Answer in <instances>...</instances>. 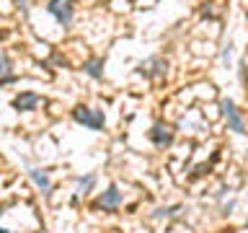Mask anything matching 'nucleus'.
Wrapping results in <instances>:
<instances>
[{"label": "nucleus", "instance_id": "obj_1", "mask_svg": "<svg viewBox=\"0 0 248 233\" xmlns=\"http://www.w3.org/2000/svg\"><path fill=\"white\" fill-rule=\"evenodd\" d=\"M73 119L78 124H83V127L93 130V132H101L104 124H106V116H104L101 109H91V106H83V104L73 109Z\"/></svg>", "mask_w": 248, "mask_h": 233}, {"label": "nucleus", "instance_id": "obj_2", "mask_svg": "<svg viewBox=\"0 0 248 233\" xmlns=\"http://www.w3.org/2000/svg\"><path fill=\"white\" fill-rule=\"evenodd\" d=\"M46 11H49V16L60 23V26H65V29H67L70 23H73L75 5H73V0H52V3L46 5Z\"/></svg>", "mask_w": 248, "mask_h": 233}, {"label": "nucleus", "instance_id": "obj_3", "mask_svg": "<svg viewBox=\"0 0 248 233\" xmlns=\"http://www.w3.org/2000/svg\"><path fill=\"white\" fill-rule=\"evenodd\" d=\"M220 109H222V116H225V122H228V127H230L232 132H238V135H243V132H246V122H243L240 109L232 104L230 99H222V101H220Z\"/></svg>", "mask_w": 248, "mask_h": 233}, {"label": "nucleus", "instance_id": "obj_4", "mask_svg": "<svg viewBox=\"0 0 248 233\" xmlns=\"http://www.w3.org/2000/svg\"><path fill=\"white\" fill-rule=\"evenodd\" d=\"M147 135H150V143H153L155 148H170V145H173L176 132H173V127H170V124H166V122H155L153 130L147 132Z\"/></svg>", "mask_w": 248, "mask_h": 233}, {"label": "nucleus", "instance_id": "obj_5", "mask_svg": "<svg viewBox=\"0 0 248 233\" xmlns=\"http://www.w3.org/2000/svg\"><path fill=\"white\" fill-rule=\"evenodd\" d=\"M119 205H122V192L116 184L106 186V192H101V197L96 200V207L104 210V213H114V210H119Z\"/></svg>", "mask_w": 248, "mask_h": 233}, {"label": "nucleus", "instance_id": "obj_6", "mask_svg": "<svg viewBox=\"0 0 248 233\" xmlns=\"http://www.w3.org/2000/svg\"><path fill=\"white\" fill-rule=\"evenodd\" d=\"M137 73L145 75V78H163V75L168 73V62L163 60V57H150V60L140 62Z\"/></svg>", "mask_w": 248, "mask_h": 233}, {"label": "nucleus", "instance_id": "obj_7", "mask_svg": "<svg viewBox=\"0 0 248 233\" xmlns=\"http://www.w3.org/2000/svg\"><path fill=\"white\" fill-rule=\"evenodd\" d=\"M39 104H42L39 93H31V91H23V93H18V96L13 99V109H16V112H34Z\"/></svg>", "mask_w": 248, "mask_h": 233}, {"label": "nucleus", "instance_id": "obj_8", "mask_svg": "<svg viewBox=\"0 0 248 233\" xmlns=\"http://www.w3.org/2000/svg\"><path fill=\"white\" fill-rule=\"evenodd\" d=\"M83 70H85V73H88L91 78L101 81V78H104V60H101V57H91V60H85V62H83Z\"/></svg>", "mask_w": 248, "mask_h": 233}, {"label": "nucleus", "instance_id": "obj_9", "mask_svg": "<svg viewBox=\"0 0 248 233\" xmlns=\"http://www.w3.org/2000/svg\"><path fill=\"white\" fill-rule=\"evenodd\" d=\"M11 57H8L5 52H0V85H5V83H13L16 81V75L11 73Z\"/></svg>", "mask_w": 248, "mask_h": 233}, {"label": "nucleus", "instance_id": "obj_10", "mask_svg": "<svg viewBox=\"0 0 248 233\" xmlns=\"http://www.w3.org/2000/svg\"><path fill=\"white\" fill-rule=\"evenodd\" d=\"M29 176H31V182H34L42 192H49V189H52V182H49V176H46V171H42V168H29Z\"/></svg>", "mask_w": 248, "mask_h": 233}, {"label": "nucleus", "instance_id": "obj_11", "mask_svg": "<svg viewBox=\"0 0 248 233\" xmlns=\"http://www.w3.org/2000/svg\"><path fill=\"white\" fill-rule=\"evenodd\" d=\"M96 186V174H85L83 179H78V194H88Z\"/></svg>", "mask_w": 248, "mask_h": 233}, {"label": "nucleus", "instance_id": "obj_12", "mask_svg": "<svg viewBox=\"0 0 248 233\" xmlns=\"http://www.w3.org/2000/svg\"><path fill=\"white\" fill-rule=\"evenodd\" d=\"M178 210H181V205H170V207H160V210H155V217H170V215H176Z\"/></svg>", "mask_w": 248, "mask_h": 233}, {"label": "nucleus", "instance_id": "obj_13", "mask_svg": "<svg viewBox=\"0 0 248 233\" xmlns=\"http://www.w3.org/2000/svg\"><path fill=\"white\" fill-rule=\"evenodd\" d=\"M16 8H18L21 13H29V0H16Z\"/></svg>", "mask_w": 248, "mask_h": 233}, {"label": "nucleus", "instance_id": "obj_14", "mask_svg": "<svg viewBox=\"0 0 248 233\" xmlns=\"http://www.w3.org/2000/svg\"><path fill=\"white\" fill-rule=\"evenodd\" d=\"M232 207H235V202H228V205H222V213H225V215H228V213H230V210H232Z\"/></svg>", "mask_w": 248, "mask_h": 233}, {"label": "nucleus", "instance_id": "obj_15", "mask_svg": "<svg viewBox=\"0 0 248 233\" xmlns=\"http://www.w3.org/2000/svg\"><path fill=\"white\" fill-rule=\"evenodd\" d=\"M0 233H11V231H5V228H0Z\"/></svg>", "mask_w": 248, "mask_h": 233}]
</instances>
